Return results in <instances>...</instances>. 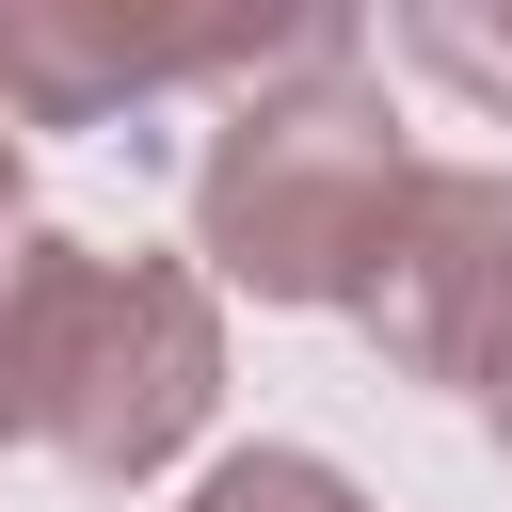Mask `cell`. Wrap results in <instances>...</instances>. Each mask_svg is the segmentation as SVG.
Wrapping results in <instances>:
<instances>
[{
    "instance_id": "1",
    "label": "cell",
    "mask_w": 512,
    "mask_h": 512,
    "mask_svg": "<svg viewBox=\"0 0 512 512\" xmlns=\"http://www.w3.org/2000/svg\"><path fill=\"white\" fill-rule=\"evenodd\" d=\"M224 384L208 272L96 256V240H0V448H64L80 480H144L192 448Z\"/></svg>"
},
{
    "instance_id": "2",
    "label": "cell",
    "mask_w": 512,
    "mask_h": 512,
    "mask_svg": "<svg viewBox=\"0 0 512 512\" xmlns=\"http://www.w3.org/2000/svg\"><path fill=\"white\" fill-rule=\"evenodd\" d=\"M400 112L368 96V48L352 16H320V48L288 80H256L208 160H192V224H208V272L256 288V304H352L384 208H400Z\"/></svg>"
},
{
    "instance_id": "3",
    "label": "cell",
    "mask_w": 512,
    "mask_h": 512,
    "mask_svg": "<svg viewBox=\"0 0 512 512\" xmlns=\"http://www.w3.org/2000/svg\"><path fill=\"white\" fill-rule=\"evenodd\" d=\"M352 320L416 384H512V176L416 160L384 240H368V272H352Z\"/></svg>"
},
{
    "instance_id": "4",
    "label": "cell",
    "mask_w": 512,
    "mask_h": 512,
    "mask_svg": "<svg viewBox=\"0 0 512 512\" xmlns=\"http://www.w3.org/2000/svg\"><path fill=\"white\" fill-rule=\"evenodd\" d=\"M320 16H224V32H176V16H64V0H0V112L32 128H80L144 80H208V64H304Z\"/></svg>"
},
{
    "instance_id": "5",
    "label": "cell",
    "mask_w": 512,
    "mask_h": 512,
    "mask_svg": "<svg viewBox=\"0 0 512 512\" xmlns=\"http://www.w3.org/2000/svg\"><path fill=\"white\" fill-rule=\"evenodd\" d=\"M192 512H368L336 464H304V448H240V464H208L192 480Z\"/></svg>"
},
{
    "instance_id": "6",
    "label": "cell",
    "mask_w": 512,
    "mask_h": 512,
    "mask_svg": "<svg viewBox=\"0 0 512 512\" xmlns=\"http://www.w3.org/2000/svg\"><path fill=\"white\" fill-rule=\"evenodd\" d=\"M400 48L448 64L464 96H512V32H496V16H448V0H432V16H400Z\"/></svg>"
},
{
    "instance_id": "7",
    "label": "cell",
    "mask_w": 512,
    "mask_h": 512,
    "mask_svg": "<svg viewBox=\"0 0 512 512\" xmlns=\"http://www.w3.org/2000/svg\"><path fill=\"white\" fill-rule=\"evenodd\" d=\"M0 208H16V112H0Z\"/></svg>"
},
{
    "instance_id": "8",
    "label": "cell",
    "mask_w": 512,
    "mask_h": 512,
    "mask_svg": "<svg viewBox=\"0 0 512 512\" xmlns=\"http://www.w3.org/2000/svg\"><path fill=\"white\" fill-rule=\"evenodd\" d=\"M496 432H512V384H496Z\"/></svg>"
}]
</instances>
